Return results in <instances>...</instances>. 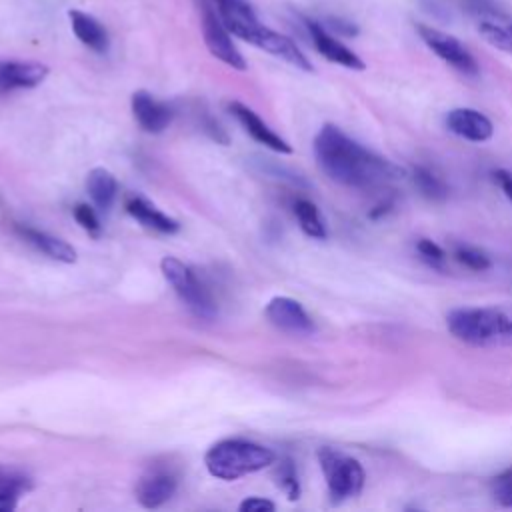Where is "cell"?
<instances>
[{
    "mask_svg": "<svg viewBox=\"0 0 512 512\" xmlns=\"http://www.w3.org/2000/svg\"><path fill=\"white\" fill-rule=\"evenodd\" d=\"M314 156L320 170L348 188H376L402 178V168L368 150L334 124H324L314 138Z\"/></svg>",
    "mask_w": 512,
    "mask_h": 512,
    "instance_id": "cell-1",
    "label": "cell"
},
{
    "mask_svg": "<svg viewBox=\"0 0 512 512\" xmlns=\"http://www.w3.org/2000/svg\"><path fill=\"white\" fill-rule=\"evenodd\" d=\"M450 334L470 346H512V306H462L446 316Z\"/></svg>",
    "mask_w": 512,
    "mask_h": 512,
    "instance_id": "cell-2",
    "label": "cell"
},
{
    "mask_svg": "<svg viewBox=\"0 0 512 512\" xmlns=\"http://www.w3.org/2000/svg\"><path fill=\"white\" fill-rule=\"evenodd\" d=\"M274 460L276 454L270 448L242 438L220 440L204 454L208 472L220 480H238L246 474L268 468Z\"/></svg>",
    "mask_w": 512,
    "mask_h": 512,
    "instance_id": "cell-3",
    "label": "cell"
},
{
    "mask_svg": "<svg viewBox=\"0 0 512 512\" xmlns=\"http://www.w3.org/2000/svg\"><path fill=\"white\" fill-rule=\"evenodd\" d=\"M318 462L328 486V494L334 502H344L364 490L366 472L360 460L354 456L332 446H322L318 450Z\"/></svg>",
    "mask_w": 512,
    "mask_h": 512,
    "instance_id": "cell-4",
    "label": "cell"
},
{
    "mask_svg": "<svg viewBox=\"0 0 512 512\" xmlns=\"http://www.w3.org/2000/svg\"><path fill=\"white\" fill-rule=\"evenodd\" d=\"M160 270L166 282L174 288V292L180 296V300L188 306L192 314L204 320H212L218 314L214 298L182 260L174 256H164L160 260Z\"/></svg>",
    "mask_w": 512,
    "mask_h": 512,
    "instance_id": "cell-5",
    "label": "cell"
},
{
    "mask_svg": "<svg viewBox=\"0 0 512 512\" xmlns=\"http://www.w3.org/2000/svg\"><path fill=\"white\" fill-rule=\"evenodd\" d=\"M416 30L422 38V42L448 66H452L456 72L476 78L480 74V66L474 58V54L452 34L442 32L428 24H416Z\"/></svg>",
    "mask_w": 512,
    "mask_h": 512,
    "instance_id": "cell-6",
    "label": "cell"
},
{
    "mask_svg": "<svg viewBox=\"0 0 512 512\" xmlns=\"http://www.w3.org/2000/svg\"><path fill=\"white\" fill-rule=\"evenodd\" d=\"M202 36L206 48L214 58L234 70H246V60L232 42V34L210 6H202Z\"/></svg>",
    "mask_w": 512,
    "mask_h": 512,
    "instance_id": "cell-7",
    "label": "cell"
},
{
    "mask_svg": "<svg viewBox=\"0 0 512 512\" xmlns=\"http://www.w3.org/2000/svg\"><path fill=\"white\" fill-rule=\"evenodd\" d=\"M264 314L272 326L286 334L310 336L316 326L304 306L290 296H274L264 308Z\"/></svg>",
    "mask_w": 512,
    "mask_h": 512,
    "instance_id": "cell-8",
    "label": "cell"
},
{
    "mask_svg": "<svg viewBox=\"0 0 512 512\" xmlns=\"http://www.w3.org/2000/svg\"><path fill=\"white\" fill-rule=\"evenodd\" d=\"M178 486L176 474L166 466H150L136 482L134 494L144 508H158L168 502Z\"/></svg>",
    "mask_w": 512,
    "mask_h": 512,
    "instance_id": "cell-9",
    "label": "cell"
},
{
    "mask_svg": "<svg viewBox=\"0 0 512 512\" xmlns=\"http://www.w3.org/2000/svg\"><path fill=\"white\" fill-rule=\"evenodd\" d=\"M306 28H308V34L312 38V44L314 48L330 62L334 64H340L344 68H350V70H364L366 64L364 60L354 52L350 50L346 44H342L334 34H330L326 30V26H322L320 22L316 20H304Z\"/></svg>",
    "mask_w": 512,
    "mask_h": 512,
    "instance_id": "cell-10",
    "label": "cell"
},
{
    "mask_svg": "<svg viewBox=\"0 0 512 512\" xmlns=\"http://www.w3.org/2000/svg\"><path fill=\"white\" fill-rule=\"evenodd\" d=\"M444 122L452 134H456L468 142L480 144V142L490 140L494 134L492 120L474 108H452L446 114Z\"/></svg>",
    "mask_w": 512,
    "mask_h": 512,
    "instance_id": "cell-11",
    "label": "cell"
},
{
    "mask_svg": "<svg viewBox=\"0 0 512 512\" xmlns=\"http://www.w3.org/2000/svg\"><path fill=\"white\" fill-rule=\"evenodd\" d=\"M250 44L256 46V48H262L264 52H270V54L286 60L288 64H292V66H296V68H300L304 72H312L314 70L312 62L304 56V52L288 36H284V34H280V32H276V30L264 26V24L258 28V32L252 38Z\"/></svg>",
    "mask_w": 512,
    "mask_h": 512,
    "instance_id": "cell-12",
    "label": "cell"
},
{
    "mask_svg": "<svg viewBox=\"0 0 512 512\" xmlns=\"http://www.w3.org/2000/svg\"><path fill=\"white\" fill-rule=\"evenodd\" d=\"M130 106H132V114H134L136 122L146 132L158 134L172 122V114H174L172 108L166 102L156 100L146 90L134 92L132 100H130Z\"/></svg>",
    "mask_w": 512,
    "mask_h": 512,
    "instance_id": "cell-13",
    "label": "cell"
},
{
    "mask_svg": "<svg viewBox=\"0 0 512 512\" xmlns=\"http://www.w3.org/2000/svg\"><path fill=\"white\" fill-rule=\"evenodd\" d=\"M230 112L236 116V120L242 124V128L260 144H264L266 148L280 152V154H292V146L280 138L252 108H248L242 102H230Z\"/></svg>",
    "mask_w": 512,
    "mask_h": 512,
    "instance_id": "cell-14",
    "label": "cell"
},
{
    "mask_svg": "<svg viewBox=\"0 0 512 512\" xmlns=\"http://www.w3.org/2000/svg\"><path fill=\"white\" fill-rule=\"evenodd\" d=\"M48 76V66L40 62L4 60L0 62V92H10L18 88H34L42 84Z\"/></svg>",
    "mask_w": 512,
    "mask_h": 512,
    "instance_id": "cell-15",
    "label": "cell"
},
{
    "mask_svg": "<svg viewBox=\"0 0 512 512\" xmlns=\"http://www.w3.org/2000/svg\"><path fill=\"white\" fill-rule=\"evenodd\" d=\"M68 18L72 24V32L84 46H88L90 50H94L98 54H104L108 50L110 38L100 20H96L94 16L80 12V10H68Z\"/></svg>",
    "mask_w": 512,
    "mask_h": 512,
    "instance_id": "cell-16",
    "label": "cell"
},
{
    "mask_svg": "<svg viewBox=\"0 0 512 512\" xmlns=\"http://www.w3.org/2000/svg\"><path fill=\"white\" fill-rule=\"evenodd\" d=\"M126 210L130 216H134L142 226L156 230L160 234H174L178 232V222L164 212H160L156 206H152L148 200L140 196H132L126 200Z\"/></svg>",
    "mask_w": 512,
    "mask_h": 512,
    "instance_id": "cell-17",
    "label": "cell"
},
{
    "mask_svg": "<svg viewBox=\"0 0 512 512\" xmlns=\"http://www.w3.org/2000/svg\"><path fill=\"white\" fill-rule=\"evenodd\" d=\"M18 232L22 234V238L26 242H30L34 248H38L40 252H44L46 256L58 260V262H66V264H72L76 262V250L64 242L62 238H56L48 232H42V230H36V228H28V226H20Z\"/></svg>",
    "mask_w": 512,
    "mask_h": 512,
    "instance_id": "cell-18",
    "label": "cell"
},
{
    "mask_svg": "<svg viewBox=\"0 0 512 512\" xmlns=\"http://www.w3.org/2000/svg\"><path fill=\"white\" fill-rule=\"evenodd\" d=\"M86 190H88L90 200L96 204V208L106 212L114 204V198L118 192V182L110 170L98 166L88 172Z\"/></svg>",
    "mask_w": 512,
    "mask_h": 512,
    "instance_id": "cell-19",
    "label": "cell"
},
{
    "mask_svg": "<svg viewBox=\"0 0 512 512\" xmlns=\"http://www.w3.org/2000/svg\"><path fill=\"white\" fill-rule=\"evenodd\" d=\"M478 32L494 48L512 54V16L498 12L494 16L478 18Z\"/></svg>",
    "mask_w": 512,
    "mask_h": 512,
    "instance_id": "cell-20",
    "label": "cell"
},
{
    "mask_svg": "<svg viewBox=\"0 0 512 512\" xmlns=\"http://www.w3.org/2000/svg\"><path fill=\"white\" fill-rule=\"evenodd\" d=\"M292 212L298 220V226L302 228V232L310 238H316V240H324L328 236V230H326V224L322 220V214L320 210L316 208L314 202L306 200V198H298L294 200L292 204Z\"/></svg>",
    "mask_w": 512,
    "mask_h": 512,
    "instance_id": "cell-21",
    "label": "cell"
},
{
    "mask_svg": "<svg viewBox=\"0 0 512 512\" xmlns=\"http://www.w3.org/2000/svg\"><path fill=\"white\" fill-rule=\"evenodd\" d=\"M412 182L428 200H444L448 196L446 182L426 166H416L412 170Z\"/></svg>",
    "mask_w": 512,
    "mask_h": 512,
    "instance_id": "cell-22",
    "label": "cell"
},
{
    "mask_svg": "<svg viewBox=\"0 0 512 512\" xmlns=\"http://www.w3.org/2000/svg\"><path fill=\"white\" fill-rule=\"evenodd\" d=\"M276 478H278V486L282 488V492L290 500H298V496H300V482H298L296 466H294V462L290 458H284L276 466Z\"/></svg>",
    "mask_w": 512,
    "mask_h": 512,
    "instance_id": "cell-23",
    "label": "cell"
},
{
    "mask_svg": "<svg viewBox=\"0 0 512 512\" xmlns=\"http://www.w3.org/2000/svg\"><path fill=\"white\" fill-rule=\"evenodd\" d=\"M454 258H456L462 266H466V268H470V270H474V272H484V270H488V268L492 266L490 258H488L482 250H478V248H474V246H464V244L456 246V248H454Z\"/></svg>",
    "mask_w": 512,
    "mask_h": 512,
    "instance_id": "cell-24",
    "label": "cell"
},
{
    "mask_svg": "<svg viewBox=\"0 0 512 512\" xmlns=\"http://www.w3.org/2000/svg\"><path fill=\"white\" fill-rule=\"evenodd\" d=\"M416 252L418 256L430 266V268H436V270H442L444 264H446V252L440 244H436L434 240L430 238H420L416 242Z\"/></svg>",
    "mask_w": 512,
    "mask_h": 512,
    "instance_id": "cell-25",
    "label": "cell"
},
{
    "mask_svg": "<svg viewBox=\"0 0 512 512\" xmlns=\"http://www.w3.org/2000/svg\"><path fill=\"white\" fill-rule=\"evenodd\" d=\"M492 496L502 506L512 508V470H504L492 478Z\"/></svg>",
    "mask_w": 512,
    "mask_h": 512,
    "instance_id": "cell-26",
    "label": "cell"
},
{
    "mask_svg": "<svg viewBox=\"0 0 512 512\" xmlns=\"http://www.w3.org/2000/svg\"><path fill=\"white\" fill-rule=\"evenodd\" d=\"M74 218L76 222L90 234H98L100 232V220L96 216V212L88 206V204H78L74 208Z\"/></svg>",
    "mask_w": 512,
    "mask_h": 512,
    "instance_id": "cell-27",
    "label": "cell"
},
{
    "mask_svg": "<svg viewBox=\"0 0 512 512\" xmlns=\"http://www.w3.org/2000/svg\"><path fill=\"white\" fill-rule=\"evenodd\" d=\"M18 490V492H24L30 488V482L26 476L14 472V470H8L4 466H0V490Z\"/></svg>",
    "mask_w": 512,
    "mask_h": 512,
    "instance_id": "cell-28",
    "label": "cell"
},
{
    "mask_svg": "<svg viewBox=\"0 0 512 512\" xmlns=\"http://www.w3.org/2000/svg\"><path fill=\"white\" fill-rule=\"evenodd\" d=\"M464 6L470 14H474L476 18H484V16H494L502 10H498V6L494 4V0H464Z\"/></svg>",
    "mask_w": 512,
    "mask_h": 512,
    "instance_id": "cell-29",
    "label": "cell"
},
{
    "mask_svg": "<svg viewBox=\"0 0 512 512\" xmlns=\"http://www.w3.org/2000/svg\"><path fill=\"white\" fill-rule=\"evenodd\" d=\"M274 508H276V504L272 500H266L260 496H250V498L242 500L238 506L240 512H272Z\"/></svg>",
    "mask_w": 512,
    "mask_h": 512,
    "instance_id": "cell-30",
    "label": "cell"
},
{
    "mask_svg": "<svg viewBox=\"0 0 512 512\" xmlns=\"http://www.w3.org/2000/svg\"><path fill=\"white\" fill-rule=\"evenodd\" d=\"M492 176H494V180L498 182V186L502 188V192L506 194V198L512 202V172H508V170H496Z\"/></svg>",
    "mask_w": 512,
    "mask_h": 512,
    "instance_id": "cell-31",
    "label": "cell"
},
{
    "mask_svg": "<svg viewBox=\"0 0 512 512\" xmlns=\"http://www.w3.org/2000/svg\"><path fill=\"white\" fill-rule=\"evenodd\" d=\"M18 490H0V512H10L16 508L18 502Z\"/></svg>",
    "mask_w": 512,
    "mask_h": 512,
    "instance_id": "cell-32",
    "label": "cell"
},
{
    "mask_svg": "<svg viewBox=\"0 0 512 512\" xmlns=\"http://www.w3.org/2000/svg\"><path fill=\"white\" fill-rule=\"evenodd\" d=\"M330 30H336L338 34H344V36H356L358 34V28L352 24V22H344L340 18H332L330 24H328Z\"/></svg>",
    "mask_w": 512,
    "mask_h": 512,
    "instance_id": "cell-33",
    "label": "cell"
},
{
    "mask_svg": "<svg viewBox=\"0 0 512 512\" xmlns=\"http://www.w3.org/2000/svg\"><path fill=\"white\" fill-rule=\"evenodd\" d=\"M392 206H394V202H392V200H384V202L376 204V206L370 210V218H374V220L382 218L384 214H388V212L392 210Z\"/></svg>",
    "mask_w": 512,
    "mask_h": 512,
    "instance_id": "cell-34",
    "label": "cell"
}]
</instances>
